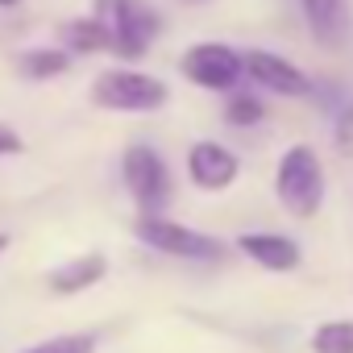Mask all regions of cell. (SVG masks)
I'll list each match as a JSON object with an SVG mask.
<instances>
[{
    "label": "cell",
    "mask_w": 353,
    "mask_h": 353,
    "mask_svg": "<svg viewBox=\"0 0 353 353\" xmlns=\"http://www.w3.org/2000/svg\"><path fill=\"white\" fill-rule=\"evenodd\" d=\"M274 196L299 221L320 212V204H324V162H320V154L312 145L299 141V145H291L279 158V166H274Z\"/></svg>",
    "instance_id": "cell-1"
},
{
    "label": "cell",
    "mask_w": 353,
    "mask_h": 353,
    "mask_svg": "<svg viewBox=\"0 0 353 353\" xmlns=\"http://www.w3.org/2000/svg\"><path fill=\"white\" fill-rule=\"evenodd\" d=\"M92 17L104 26L108 42H112V54L121 59H141L150 50V42L158 38L162 30V17L154 5H145V0H96Z\"/></svg>",
    "instance_id": "cell-2"
},
{
    "label": "cell",
    "mask_w": 353,
    "mask_h": 353,
    "mask_svg": "<svg viewBox=\"0 0 353 353\" xmlns=\"http://www.w3.org/2000/svg\"><path fill=\"white\" fill-rule=\"evenodd\" d=\"M166 96L170 92L158 75H145V71H133V67L104 71L92 83V100L108 112H154V108L166 104Z\"/></svg>",
    "instance_id": "cell-3"
},
{
    "label": "cell",
    "mask_w": 353,
    "mask_h": 353,
    "mask_svg": "<svg viewBox=\"0 0 353 353\" xmlns=\"http://www.w3.org/2000/svg\"><path fill=\"white\" fill-rule=\"evenodd\" d=\"M137 241H145L150 250L158 254H170V258H188V262H216L225 254V245L200 229H188L179 221H166V216H137L133 225Z\"/></svg>",
    "instance_id": "cell-4"
},
{
    "label": "cell",
    "mask_w": 353,
    "mask_h": 353,
    "mask_svg": "<svg viewBox=\"0 0 353 353\" xmlns=\"http://www.w3.org/2000/svg\"><path fill=\"white\" fill-rule=\"evenodd\" d=\"M121 179H125L133 204L141 208V216H158V208L170 196V170H166L162 154L150 145H129L121 154Z\"/></svg>",
    "instance_id": "cell-5"
},
{
    "label": "cell",
    "mask_w": 353,
    "mask_h": 353,
    "mask_svg": "<svg viewBox=\"0 0 353 353\" xmlns=\"http://www.w3.org/2000/svg\"><path fill=\"white\" fill-rule=\"evenodd\" d=\"M179 71L204 88V92H237L241 75H245V63L233 46L225 42H196L183 59H179Z\"/></svg>",
    "instance_id": "cell-6"
},
{
    "label": "cell",
    "mask_w": 353,
    "mask_h": 353,
    "mask_svg": "<svg viewBox=\"0 0 353 353\" xmlns=\"http://www.w3.org/2000/svg\"><path fill=\"white\" fill-rule=\"evenodd\" d=\"M237 170H241L237 154L229 145H221V141H196L188 150V179L200 192H225V188H233Z\"/></svg>",
    "instance_id": "cell-7"
},
{
    "label": "cell",
    "mask_w": 353,
    "mask_h": 353,
    "mask_svg": "<svg viewBox=\"0 0 353 353\" xmlns=\"http://www.w3.org/2000/svg\"><path fill=\"white\" fill-rule=\"evenodd\" d=\"M241 63H245V75L254 83H262L266 92H279V96H291V100L312 96V79L295 63H287V59H279L270 50H245Z\"/></svg>",
    "instance_id": "cell-8"
},
{
    "label": "cell",
    "mask_w": 353,
    "mask_h": 353,
    "mask_svg": "<svg viewBox=\"0 0 353 353\" xmlns=\"http://www.w3.org/2000/svg\"><path fill=\"white\" fill-rule=\"evenodd\" d=\"M303 5V17H307V30L320 46L336 50L345 46L349 38V26H353V13H349V0H299Z\"/></svg>",
    "instance_id": "cell-9"
},
{
    "label": "cell",
    "mask_w": 353,
    "mask_h": 353,
    "mask_svg": "<svg viewBox=\"0 0 353 353\" xmlns=\"http://www.w3.org/2000/svg\"><path fill=\"white\" fill-rule=\"evenodd\" d=\"M237 250L258 262L262 270H295L299 266V241L295 237H283V233H241L237 237Z\"/></svg>",
    "instance_id": "cell-10"
},
{
    "label": "cell",
    "mask_w": 353,
    "mask_h": 353,
    "mask_svg": "<svg viewBox=\"0 0 353 353\" xmlns=\"http://www.w3.org/2000/svg\"><path fill=\"white\" fill-rule=\"evenodd\" d=\"M104 274H108V258H104V254H96V250H88V254H79V258L63 262L59 270H50V274H46V283H50V291H54V295H79V291L96 287Z\"/></svg>",
    "instance_id": "cell-11"
},
{
    "label": "cell",
    "mask_w": 353,
    "mask_h": 353,
    "mask_svg": "<svg viewBox=\"0 0 353 353\" xmlns=\"http://www.w3.org/2000/svg\"><path fill=\"white\" fill-rule=\"evenodd\" d=\"M63 50L71 54H100V50H112V42H108V34H104V26L96 21V17H75V21H67L63 26Z\"/></svg>",
    "instance_id": "cell-12"
},
{
    "label": "cell",
    "mask_w": 353,
    "mask_h": 353,
    "mask_svg": "<svg viewBox=\"0 0 353 353\" xmlns=\"http://www.w3.org/2000/svg\"><path fill=\"white\" fill-rule=\"evenodd\" d=\"M312 353H353V320H328L312 332Z\"/></svg>",
    "instance_id": "cell-13"
},
{
    "label": "cell",
    "mask_w": 353,
    "mask_h": 353,
    "mask_svg": "<svg viewBox=\"0 0 353 353\" xmlns=\"http://www.w3.org/2000/svg\"><path fill=\"white\" fill-rule=\"evenodd\" d=\"M71 67V54L67 50H26L21 54V71L30 79H54Z\"/></svg>",
    "instance_id": "cell-14"
},
{
    "label": "cell",
    "mask_w": 353,
    "mask_h": 353,
    "mask_svg": "<svg viewBox=\"0 0 353 353\" xmlns=\"http://www.w3.org/2000/svg\"><path fill=\"white\" fill-rule=\"evenodd\" d=\"M262 117H266V108H262V100H258V96H250V92H229L225 121H229L233 129H250V125H258Z\"/></svg>",
    "instance_id": "cell-15"
},
{
    "label": "cell",
    "mask_w": 353,
    "mask_h": 353,
    "mask_svg": "<svg viewBox=\"0 0 353 353\" xmlns=\"http://www.w3.org/2000/svg\"><path fill=\"white\" fill-rule=\"evenodd\" d=\"M96 349V336L92 332H63V336H50V341H38L21 353H92Z\"/></svg>",
    "instance_id": "cell-16"
},
{
    "label": "cell",
    "mask_w": 353,
    "mask_h": 353,
    "mask_svg": "<svg viewBox=\"0 0 353 353\" xmlns=\"http://www.w3.org/2000/svg\"><path fill=\"white\" fill-rule=\"evenodd\" d=\"M332 141L345 158H353V104H345L336 112V125H332Z\"/></svg>",
    "instance_id": "cell-17"
},
{
    "label": "cell",
    "mask_w": 353,
    "mask_h": 353,
    "mask_svg": "<svg viewBox=\"0 0 353 353\" xmlns=\"http://www.w3.org/2000/svg\"><path fill=\"white\" fill-rule=\"evenodd\" d=\"M21 133H13L9 125H0V158H5V154H21Z\"/></svg>",
    "instance_id": "cell-18"
},
{
    "label": "cell",
    "mask_w": 353,
    "mask_h": 353,
    "mask_svg": "<svg viewBox=\"0 0 353 353\" xmlns=\"http://www.w3.org/2000/svg\"><path fill=\"white\" fill-rule=\"evenodd\" d=\"M9 241H13L9 233H0V254H5V250H9Z\"/></svg>",
    "instance_id": "cell-19"
},
{
    "label": "cell",
    "mask_w": 353,
    "mask_h": 353,
    "mask_svg": "<svg viewBox=\"0 0 353 353\" xmlns=\"http://www.w3.org/2000/svg\"><path fill=\"white\" fill-rule=\"evenodd\" d=\"M13 5H21V0H0V9H13Z\"/></svg>",
    "instance_id": "cell-20"
}]
</instances>
